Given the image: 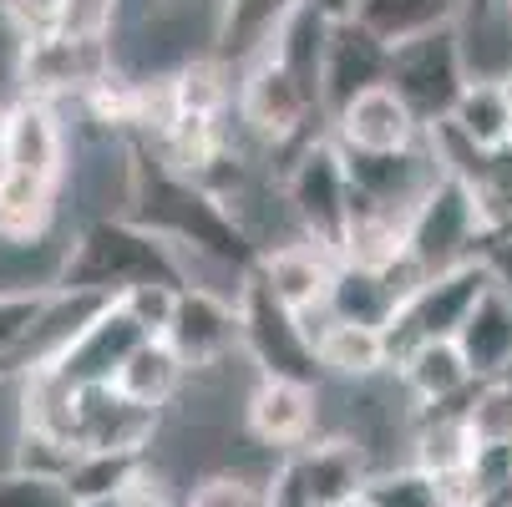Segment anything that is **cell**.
<instances>
[{
	"mask_svg": "<svg viewBox=\"0 0 512 507\" xmlns=\"http://www.w3.org/2000/svg\"><path fill=\"white\" fill-rule=\"evenodd\" d=\"M335 264H340V259L325 254L320 244L295 239V244H269L254 274L274 289V295H279L289 310H300V315H325Z\"/></svg>",
	"mask_w": 512,
	"mask_h": 507,
	"instance_id": "19",
	"label": "cell"
},
{
	"mask_svg": "<svg viewBox=\"0 0 512 507\" xmlns=\"http://www.w3.org/2000/svg\"><path fill=\"white\" fill-rule=\"evenodd\" d=\"M396 386L406 391V401H416V411H436V406H462L477 386L472 366L457 340H426L416 350H406L391 366Z\"/></svg>",
	"mask_w": 512,
	"mask_h": 507,
	"instance_id": "18",
	"label": "cell"
},
{
	"mask_svg": "<svg viewBox=\"0 0 512 507\" xmlns=\"http://www.w3.org/2000/svg\"><path fill=\"white\" fill-rule=\"evenodd\" d=\"M163 431V411L132 401L122 386H87L77 391V426L71 442L82 452H153Z\"/></svg>",
	"mask_w": 512,
	"mask_h": 507,
	"instance_id": "10",
	"label": "cell"
},
{
	"mask_svg": "<svg viewBox=\"0 0 512 507\" xmlns=\"http://www.w3.org/2000/svg\"><path fill=\"white\" fill-rule=\"evenodd\" d=\"M112 386H122V391H127L132 401H142V406L168 411V406L188 391V366L178 360V350H173L168 340H142Z\"/></svg>",
	"mask_w": 512,
	"mask_h": 507,
	"instance_id": "26",
	"label": "cell"
},
{
	"mask_svg": "<svg viewBox=\"0 0 512 507\" xmlns=\"http://www.w3.org/2000/svg\"><path fill=\"white\" fill-rule=\"evenodd\" d=\"M507 11H512V6H507Z\"/></svg>",
	"mask_w": 512,
	"mask_h": 507,
	"instance_id": "42",
	"label": "cell"
},
{
	"mask_svg": "<svg viewBox=\"0 0 512 507\" xmlns=\"http://www.w3.org/2000/svg\"><path fill=\"white\" fill-rule=\"evenodd\" d=\"M315 355H320V371L345 381V386H365V381L391 376V345H386L381 325H355V320L325 315L315 325Z\"/></svg>",
	"mask_w": 512,
	"mask_h": 507,
	"instance_id": "20",
	"label": "cell"
},
{
	"mask_svg": "<svg viewBox=\"0 0 512 507\" xmlns=\"http://www.w3.org/2000/svg\"><path fill=\"white\" fill-rule=\"evenodd\" d=\"M284 203L289 219L300 224V239L320 244L325 254H345L350 224H355V188H350V158L335 142V132L310 137L284 173Z\"/></svg>",
	"mask_w": 512,
	"mask_h": 507,
	"instance_id": "3",
	"label": "cell"
},
{
	"mask_svg": "<svg viewBox=\"0 0 512 507\" xmlns=\"http://www.w3.org/2000/svg\"><path fill=\"white\" fill-rule=\"evenodd\" d=\"M462 416L477 447H512V381L507 376L477 381L472 396L462 401Z\"/></svg>",
	"mask_w": 512,
	"mask_h": 507,
	"instance_id": "31",
	"label": "cell"
},
{
	"mask_svg": "<svg viewBox=\"0 0 512 507\" xmlns=\"http://www.w3.org/2000/svg\"><path fill=\"white\" fill-rule=\"evenodd\" d=\"M305 0H218L213 11V56L229 71H249L274 51L284 26L295 21Z\"/></svg>",
	"mask_w": 512,
	"mask_h": 507,
	"instance_id": "16",
	"label": "cell"
},
{
	"mask_svg": "<svg viewBox=\"0 0 512 507\" xmlns=\"http://www.w3.org/2000/svg\"><path fill=\"white\" fill-rule=\"evenodd\" d=\"M6 173H11V112L0 107V183H6Z\"/></svg>",
	"mask_w": 512,
	"mask_h": 507,
	"instance_id": "38",
	"label": "cell"
},
{
	"mask_svg": "<svg viewBox=\"0 0 512 507\" xmlns=\"http://www.w3.org/2000/svg\"><path fill=\"white\" fill-rule=\"evenodd\" d=\"M178 295H183V284H137V289H127V295H117V300L127 305V315L142 330H148V340H163L168 325H173Z\"/></svg>",
	"mask_w": 512,
	"mask_h": 507,
	"instance_id": "34",
	"label": "cell"
},
{
	"mask_svg": "<svg viewBox=\"0 0 512 507\" xmlns=\"http://www.w3.org/2000/svg\"><path fill=\"white\" fill-rule=\"evenodd\" d=\"M482 244H487V219L472 183L457 168H442V178L431 183V193L416 203L406 224V264L421 279H431L467 259H482Z\"/></svg>",
	"mask_w": 512,
	"mask_h": 507,
	"instance_id": "4",
	"label": "cell"
},
{
	"mask_svg": "<svg viewBox=\"0 0 512 507\" xmlns=\"http://www.w3.org/2000/svg\"><path fill=\"white\" fill-rule=\"evenodd\" d=\"M386 87H396V97L416 112L426 132L442 127L452 107L462 102V92L472 87V51L462 41V26H442V31H426L416 41L391 46Z\"/></svg>",
	"mask_w": 512,
	"mask_h": 507,
	"instance_id": "5",
	"label": "cell"
},
{
	"mask_svg": "<svg viewBox=\"0 0 512 507\" xmlns=\"http://www.w3.org/2000/svg\"><path fill=\"white\" fill-rule=\"evenodd\" d=\"M477 442H472V426L462 416V406H436V411H416L411 426V462L442 482H457L472 462Z\"/></svg>",
	"mask_w": 512,
	"mask_h": 507,
	"instance_id": "23",
	"label": "cell"
},
{
	"mask_svg": "<svg viewBox=\"0 0 512 507\" xmlns=\"http://www.w3.org/2000/svg\"><path fill=\"white\" fill-rule=\"evenodd\" d=\"M244 431L259 447L279 452V457L315 442V431H320V386L259 376L249 401H244Z\"/></svg>",
	"mask_w": 512,
	"mask_h": 507,
	"instance_id": "12",
	"label": "cell"
},
{
	"mask_svg": "<svg viewBox=\"0 0 512 507\" xmlns=\"http://www.w3.org/2000/svg\"><path fill=\"white\" fill-rule=\"evenodd\" d=\"M127 219L173 244L183 259L193 254L203 264L229 269L234 279H249L264 259V244L249 234V224L229 208L224 193H213L198 173L148 148H132L127 163Z\"/></svg>",
	"mask_w": 512,
	"mask_h": 507,
	"instance_id": "1",
	"label": "cell"
},
{
	"mask_svg": "<svg viewBox=\"0 0 512 507\" xmlns=\"http://www.w3.org/2000/svg\"><path fill=\"white\" fill-rule=\"evenodd\" d=\"M11 173L51 188H61L66 178V127L41 97H21L11 107Z\"/></svg>",
	"mask_w": 512,
	"mask_h": 507,
	"instance_id": "21",
	"label": "cell"
},
{
	"mask_svg": "<svg viewBox=\"0 0 512 507\" xmlns=\"http://www.w3.org/2000/svg\"><path fill=\"white\" fill-rule=\"evenodd\" d=\"M183 507H269V472L264 477H249V472H234V467H218V472H203Z\"/></svg>",
	"mask_w": 512,
	"mask_h": 507,
	"instance_id": "32",
	"label": "cell"
},
{
	"mask_svg": "<svg viewBox=\"0 0 512 507\" xmlns=\"http://www.w3.org/2000/svg\"><path fill=\"white\" fill-rule=\"evenodd\" d=\"M457 345H462L477 381H492L512 366V289H502L497 279L482 289L467 325L457 330Z\"/></svg>",
	"mask_w": 512,
	"mask_h": 507,
	"instance_id": "22",
	"label": "cell"
},
{
	"mask_svg": "<svg viewBox=\"0 0 512 507\" xmlns=\"http://www.w3.org/2000/svg\"><path fill=\"white\" fill-rule=\"evenodd\" d=\"M497 82H502V92H507V107H512V66H502V71H497Z\"/></svg>",
	"mask_w": 512,
	"mask_h": 507,
	"instance_id": "39",
	"label": "cell"
},
{
	"mask_svg": "<svg viewBox=\"0 0 512 507\" xmlns=\"http://www.w3.org/2000/svg\"><path fill=\"white\" fill-rule=\"evenodd\" d=\"M416 289V279L391 264V269H376V264H355V259H340L335 264V279H330V300H325V315L335 320H355V325H391L401 300Z\"/></svg>",
	"mask_w": 512,
	"mask_h": 507,
	"instance_id": "17",
	"label": "cell"
},
{
	"mask_svg": "<svg viewBox=\"0 0 512 507\" xmlns=\"http://www.w3.org/2000/svg\"><path fill=\"white\" fill-rule=\"evenodd\" d=\"M512 0H462V31L477 26V36H487L492 26H512Z\"/></svg>",
	"mask_w": 512,
	"mask_h": 507,
	"instance_id": "36",
	"label": "cell"
},
{
	"mask_svg": "<svg viewBox=\"0 0 512 507\" xmlns=\"http://www.w3.org/2000/svg\"><path fill=\"white\" fill-rule=\"evenodd\" d=\"M56 219V188L6 173L0 183V244H36Z\"/></svg>",
	"mask_w": 512,
	"mask_h": 507,
	"instance_id": "27",
	"label": "cell"
},
{
	"mask_svg": "<svg viewBox=\"0 0 512 507\" xmlns=\"http://www.w3.org/2000/svg\"><path fill=\"white\" fill-rule=\"evenodd\" d=\"M178 360L188 366V376H208V371H224L229 355L244 350V315H239V295H218L208 284H183L173 325L163 335Z\"/></svg>",
	"mask_w": 512,
	"mask_h": 507,
	"instance_id": "9",
	"label": "cell"
},
{
	"mask_svg": "<svg viewBox=\"0 0 512 507\" xmlns=\"http://www.w3.org/2000/svg\"><path fill=\"white\" fill-rule=\"evenodd\" d=\"M0 507H77L61 477H36L21 467L0 472Z\"/></svg>",
	"mask_w": 512,
	"mask_h": 507,
	"instance_id": "35",
	"label": "cell"
},
{
	"mask_svg": "<svg viewBox=\"0 0 512 507\" xmlns=\"http://www.w3.org/2000/svg\"><path fill=\"white\" fill-rule=\"evenodd\" d=\"M447 132L452 142L472 153H492V148H507L512 142V107H507V92L497 77H472V87L462 92V102L452 107V117L436 127Z\"/></svg>",
	"mask_w": 512,
	"mask_h": 507,
	"instance_id": "24",
	"label": "cell"
},
{
	"mask_svg": "<svg viewBox=\"0 0 512 507\" xmlns=\"http://www.w3.org/2000/svg\"><path fill=\"white\" fill-rule=\"evenodd\" d=\"M142 472H148V452H82L66 472L71 502H117Z\"/></svg>",
	"mask_w": 512,
	"mask_h": 507,
	"instance_id": "28",
	"label": "cell"
},
{
	"mask_svg": "<svg viewBox=\"0 0 512 507\" xmlns=\"http://www.w3.org/2000/svg\"><path fill=\"white\" fill-rule=\"evenodd\" d=\"M239 112H244V122H249L264 142H274V148H279V142L305 137L310 117L325 112V107H320V97H315L310 87H300L295 77H289L274 56H264V61H254V66L244 71Z\"/></svg>",
	"mask_w": 512,
	"mask_h": 507,
	"instance_id": "11",
	"label": "cell"
},
{
	"mask_svg": "<svg viewBox=\"0 0 512 507\" xmlns=\"http://www.w3.org/2000/svg\"><path fill=\"white\" fill-rule=\"evenodd\" d=\"M502 376H507V381H512V366H507V371H502Z\"/></svg>",
	"mask_w": 512,
	"mask_h": 507,
	"instance_id": "41",
	"label": "cell"
},
{
	"mask_svg": "<svg viewBox=\"0 0 512 507\" xmlns=\"http://www.w3.org/2000/svg\"><path fill=\"white\" fill-rule=\"evenodd\" d=\"M386 77H391V46L376 31H365L355 16H335L325 46V117L350 107L360 92L386 87Z\"/></svg>",
	"mask_w": 512,
	"mask_h": 507,
	"instance_id": "14",
	"label": "cell"
},
{
	"mask_svg": "<svg viewBox=\"0 0 512 507\" xmlns=\"http://www.w3.org/2000/svg\"><path fill=\"white\" fill-rule=\"evenodd\" d=\"M487 284H492L487 259H467V264H457V269H447V274L421 279L411 295L401 300L396 320L386 325L391 366H396L406 350L426 345V340H457V330L467 325V315H472V305L482 300Z\"/></svg>",
	"mask_w": 512,
	"mask_h": 507,
	"instance_id": "8",
	"label": "cell"
},
{
	"mask_svg": "<svg viewBox=\"0 0 512 507\" xmlns=\"http://www.w3.org/2000/svg\"><path fill=\"white\" fill-rule=\"evenodd\" d=\"M51 305V284H11L0 289V376L11 371V360L31 340L41 310Z\"/></svg>",
	"mask_w": 512,
	"mask_h": 507,
	"instance_id": "30",
	"label": "cell"
},
{
	"mask_svg": "<svg viewBox=\"0 0 512 507\" xmlns=\"http://www.w3.org/2000/svg\"><path fill=\"white\" fill-rule=\"evenodd\" d=\"M330 132L345 153H406L426 137L416 112L396 97V87H371L360 92L350 107L330 117Z\"/></svg>",
	"mask_w": 512,
	"mask_h": 507,
	"instance_id": "15",
	"label": "cell"
},
{
	"mask_svg": "<svg viewBox=\"0 0 512 507\" xmlns=\"http://www.w3.org/2000/svg\"><path fill=\"white\" fill-rule=\"evenodd\" d=\"M360 497H365V507H457L452 482H442V477L421 472L416 462H401V467H376Z\"/></svg>",
	"mask_w": 512,
	"mask_h": 507,
	"instance_id": "29",
	"label": "cell"
},
{
	"mask_svg": "<svg viewBox=\"0 0 512 507\" xmlns=\"http://www.w3.org/2000/svg\"><path fill=\"white\" fill-rule=\"evenodd\" d=\"M51 284L117 300L137 284H193V274H188V264L173 244L148 234L137 219H127V213H107V219H92L77 239H71Z\"/></svg>",
	"mask_w": 512,
	"mask_h": 507,
	"instance_id": "2",
	"label": "cell"
},
{
	"mask_svg": "<svg viewBox=\"0 0 512 507\" xmlns=\"http://www.w3.org/2000/svg\"><path fill=\"white\" fill-rule=\"evenodd\" d=\"M142 340H148V330L127 315L122 300H112L77 340H71V350L56 360L51 371H56L66 386H77V391H87V386H112Z\"/></svg>",
	"mask_w": 512,
	"mask_h": 507,
	"instance_id": "13",
	"label": "cell"
},
{
	"mask_svg": "<svg viewBox=\"0 0 512 507\" xmlns=\"http://www.w3.org/2000/svg\"><path fill=\"white\" fill-rule=\"evenodd\" d=\"M482 259H487L492 279H497L502 289H512V229H507V234H492V239L482 244Z\"/></svg>",
	"mask_w": 512,
	"mask_h": 507,
	"instance_id": "37",
	"label": "cell"
},
{
	"mask_svg": "<svg viewBox=\"0 0 512 507\" xmlns=\"http://www.w3.org/2000/svg\"><path fill=\"white\" fill-rule=\"evenodd\" d=\"M82 457L77 442L66 437H51V431H36V426H16V447H11V467L21 472H36V477H61L71 472V462Z\"/></svg>",
	"mask_w": 512,
	"mask_h": 507,
	"instance_id": "33",
	"label": "cell"
},
{
	"mask_svg": "<svg viewBox=\"0 0 512 507\" xmlns=\"http://www.w3.org/2000/svg\"><path fill=\"white\" fill-rule=\"evenodd\" d=\"M350 16L386 46H401L426 31L462 26V0H350Z\"/></svg>",
	"mask_w": 512,
	"mask_h": 507,
	"instance_id": "25",
	"label": "cell"
},
{
	"mask_svg": "<svg viewBox=\"0 0 512 507\" xmlns=\"http://www.w3.org/2000/svg\"><path fill=\"white\" fill-rule=\"evenodd\" d=\"M376 462L355 437H315L269 467V507H340L365 492Z\"/></svg>",
	"mask_w": 512,
	"mask_h": 507,
	"instance_id": "7",
	"label": "cell"
},
{
	"mask_svg": "<svg viewBox=\"0 0 512 507\" xmlns=\"http://www.w3.org/2000/svg\"><path fill=\"white\" fill-rule=\"evenodd\" d=\"M239 315H244V355L254 360L259 376L305 381V386H320L325 381L320 355H315V325H310V315L289 310L259 274L239 279Z\"/></svg>",
	"mask_w": 512,
	"mask_h": 507,
	"instance_id": "6",
	"label": "cell"
},
{
	"mask_svg": "<svg viewBox=\"0 0 512 507\" xmlns=\"http://www.w3.org/2000/svg\"><path fill=\"white\" fill-rule=\"evenodd\" d=\"M82 507H122V502H82Z\"/></svg>",
	"mask_w": 512,
	"mask_h": 507,
	"instance_id": "40",
	"label": "cell"
}]
</instances>
